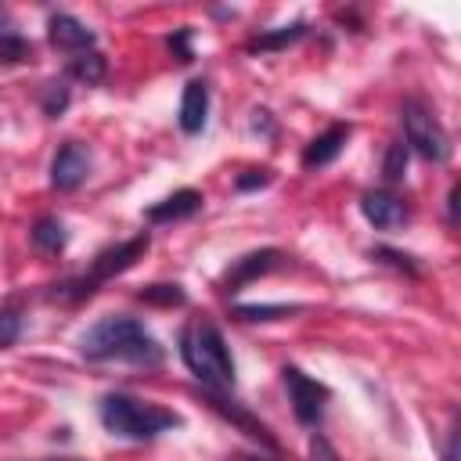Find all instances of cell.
Wrapping results in <instances>:
<instances>
[{
  "label": "cell",
  "instance_id": "5",
  "mask_svg": "<svg viewBox=\"0 0 461 461\" xmlns=\"http://www.w3.org/2000/svg\"><path fill=\"white\" fill-rule=\"evenodd\" d=\"M281 378H285V385H288L295 421H303V425H317L321 414H324V403H328V396H331L328 385L317 382V378H310V375H303V371L292 367V364L281 367Z\"/></svg>",
  "mask_w": 461,
  "mask_h": 461
},
{
  "label": "cell",
  "instance_id": "20",
  "mask_svg": "<svg viewBox=\"0 0 461 461\" xmlns=\"http://www.w3.org/2000/svg\"><path fill=\"white\" fill-rule=\"evenodd\" d=\"M29 58H32V43H29L25 36H18V32H4V36H0V61L22 65V61H29Z\"/></svg>",
  "mask_w": 461,
  "mask_h": 461
},
{
  "label": "cell",
  "instance_id": "12",
  "mask_svg": "<svg viewBox=\"0 0 461 461\" xmlns=\"http://www.w3.org/2000/svg\"><path fill=\"white\" fill-rule=\"evenodd\" d=\"M346 140H349V126H346V122L328 126L324 133H317V137L303 148V166H306V169H321V166L335 162V158L342 155Z\"/></svg>",
  "mask_w": 461,
  "mask_h": 461
},
{
  "label": "cell",
  "instance_id": "31",
  "mask_svg": "<svg viewBox=\"0 0 461 461\" xmlns=\"http://www.w3.org/2000/svg\"><path fill=\"white\" fill-rule=\"evenodd\" d=\"M50 461H79V457H50Z\"/></svg>",
  "mask_w": 461,
  "mask_h": 461
},
{
  "label": "cell",
  "instance_id": "4",
  "mask_svg": "<svg viewBox=\"0 0 461 461\" xmlns=\"http://www.w3.org/2000/svg\"><path fill=\"white\" fill-rule=\"evenodd\" d=\"M400 122H403V144L407 151H418L429 162H447L450 158V133L443 130V122L436 119L432 108H425L421 101H403L400 108Z\"/></svg>",
  "mask_w": 461,
  "mask_h": 461
},
{
  "label": "cell",
  "instance_id": "29",
  "mask_svg": "<svg viewBox=\"0 0 461 461\" xmlns=\"http://www.w3.org/2000/svg\"><path fill=\"white\" fill-rule=\"evenodd\" d=\"M4 32H14V29H11V11H7V7H0V36H4Z\"/></svg>",
  "mask_w": 461,
  "mask_h": 461
},
{
  "label": "cell",
  "instance_id": "8",
  "mask_svg": "<svg viewBox=\"0 0 461 461\" xmlns=\"http://www.w3.org/2000/svg\"><path fill=\"white\" fill-rule=\"evenodd\" d=\"M281 263H285V252H281V249H256V252H245V256H238V259L227 267V274H223L220 288L230 295V292H238V288L252 285L256 277L274 274Z\"/></svg>",
  "mask_w": 461,
  "mask_h": 461
},
{
  "label": "cell",
  "instance_id": "14",
  "mask_svg": "<svg viewBox=\"0 0 461 461\" xmlns=\"http://www.w3.org/2000/svg\"><path fill=\"white\" fill-rule=\"evenodd\" d=\"M209 403H212V411H220L223 418H230L245 436H252V439H259V443H267V447H277V443H274V436L267 432V425H263V421H256V418H252L249 411H241L238 403H227V400H223V396H216V393H209Z\"/></svg>",
  "mask_w": 461,
  "mask_h": 461
},
{
  "label": "cell",
  "instance_id": "10",
  "mask_svg": "<svg viewBox=\"0 0 461 461\" xmlns=\"http://www.w3.org/2000/svg\"><path fill=\"white\" fill-rule=\"evenodd\" d=\"M360 212H364V220H367L371 227H378V230H396V227H403V223L411 220L407 205H403L393 191H367V194L360 198Z\"/></svg>",
  "mask_w": 461,
  "mask_h": 461
},
{
  "label": "cell",
  "instance_id": "9",
  "mask_svg": "<svg viewBox=\"0 0 461 461\" xmlns=\"http://www.w3.org/2000/svg\"><path fill=\"white\" fill-rule=\"evenodd\" d=\"M47 40L65 50V54H83V50H94V29H86L76 14L68 11H54L47 18Z\"/></svg>",
  "mask_w": 461,
  "mask_h": 461
},
{
  "label": "cell",
  "instance_id": "6",
  "mask_svg": "<svg viewBox=\"0 0 461 461\" xmlns=\"http://www.w3.org/2000/svg\"><path fill=\"white\" fill-rule=\"evenodd\" d=\"M148 245H151V234L144 230V234H137V238H130V241H119V245L101 249V252L94 256L90 270H86L90 285L97 288V285H104V281H112V277H119V274H126V270H130V267L148 252Z\"/></svg>",
  "mask_w": 461,
  "mask_h": 461
},
{
  "label": "cell",
  "instance_id": "16",
  "mask_svg": "<svg viewBox=\"0 0 461 461\" xmlns=\"http://www.w3.org/2000/svg\"><path fill=\"white\" fill-rule=\"evenodd\" d=\"M104 72H108V61L101 50H83V54H72V61H68V76L86 86L104 83Z\"/></svg>",
  "mask_w": 461,
  "mask_h": 461
},
{
  "label": "cell",
  "instance_id": "30",
  "mask_svg": "<svg viewBox=\"0 0 461 461\" xmlns=\"http://www.w3.org/2000/svg\"><path fill=\"white\" fill-rule=\"evenodd\" d=\"M227 461H267V457H256V454H230Z\"/></svg>",
  "mask_w": 461,
  "mask_h": 461
},
{
  "label": "cell",
  "instance_id": "2",
  "mask_svg": "<svg viewBox=\"0 0 461 461\" xmlns=\"http://www.w3.org/2000/svg\"><path fill=\"white\" fill-rule=\"evenodd\" d=\"M180 360L187 364V371L209 393L234 389V360H230V349H227V342H223L216 324H209V321L184 324V331H180Z\"/></svg>",
  "mask_w": 461,
  "mask_h": 461
},
{
  "label": "cell",
  "instance_id": "17",
  "mask_svg": "<svg viewBox=\"0 0 461 461\" xmlns=\"http://www.w3.org/2000/svg\"><path fill=\"white\" fill-rule=\"evenodd\" d=\"M306 29H310L306 22H292V25H281L274 32H259V36L249 40V50H285V47L299 43L306 36Z\"/></svg>",
  "mask_w": 461,
  "mask_h": 461
},
{
  "label": "cell",
  "instance_id": "23",
  "mask_svg": "<svg viewBox=\"0 0 461 461\" xmlns=\"http://www.w3.org/2000/svg\"><path fill=\"white\" fill-rule=\"evenodd\" d=\"M292 310H295V306H281V303H274V306L263 303V306H259V303H256V306H234V317H238V321H277V317H288Z\"/></svg>",
  "mask_w": 461,
  "mask_h": 461
},
{
  "label": "cell",
  "instance_id": "22",
  "mask_svg": "<svg viewBox=\"0 0 461 461\" xmlns=\"http://www.w3.org/2000/svg\"><path fill=\"white\" fill-rule=\"evenodd\" d=\"M22 324H25V317H22V310L14 303L11 306H0V349H7V346L18 342Z\"/></svg>",
  "mask_w": 461,
  "mask_h": 461
},
{
  "label": "cell",
  "instance_id": "24",
  "mask_svg": "<svg viewBox=\"0 0 461 461\" xmlns=\"http://www.w3.org/2000/svg\"><path fill=\"white\" fill-rule=\"evenodd\" d=\"M371 256H375L378 263H389V267H396V270L418 274V263H414V256H407V252H396V249H385V245H378V249H371Z\"/></svg>",
  "mask_w": 461,
  "mask_h": 461
},
{
  "label": "cell",
  "instance_id": "18",
  "mask_svg": "<svg viewBox=\"0 0 461 461\" xmlns=\"http://www.w3.org/2000/svg\"><path fill=\"white\" fill-rule=\"evenodd\" d=\"M137 299H140V303H151V306H184V303H187L184 288H180V285H166V281L140 288Z\"/></svg>",
  "mask_w": 461,
  "mask_h": 461
},
{
  "label": "cell",
  "instance_id": "21",
  "mask_svg": "<svg viewBox=\"0 0 461 461\" xmlns=\"http://www.w3.org/2000/svg\"><path fill=\"white\" fill-rule=\"evenodd\" d=\"M40 104H43V112H47L50 119H58V115L68 108V83H65V79H50V83L43 86Z\"/></svg>",
  "mask_w": 461,
  "mask_h": 461
},
{
  "label": "cell",
  "instance_id": "26",
  "mask_svg": "<svg viewBox=\"0 0 461 461\" xmlns=\"http://www.w3.org/2000/svg\"><path fill=\"white\" fill-rule=\"evenodd\" d=\"M187 43H191V29H187V25H184V29L176 32V36H169V47L176 50V58H180V61H191V58H194Z\"/></svg>",
  "mask_w": 461,
  "mask_h": 461
},
{
  "label": "cell",
  "instance_id": "15",
  "mask_svg": "<svg viewBox=\"0 0 461 461\" xmlns=\"http://www.w3.org/2000/svg\"><path fill=\"white\" fill-rule=\"evenodd\" d=\"M29 234H32V245L40 252H47V256H58L68 245V230H65V223L58 216H40Z\"/></svg>",
  "mask_w": 461,
  "mask_h": 461
},
{
  "label": "cell",
  "instance_id": "1",
  "mask_svg": "<svg viewBox=\"0 0 461 461\" xmlns=\"http://www.w3.org/2000/svg\"><path fill=\"white\" fill-rule=\"evenodd\" d=\"M79 353L94 364L126 360V364H144V367H155L166 357L162 342L137 317H126V313H112V317H101L97 324H90L79 339Z\"/></svg>",
  "mask_w": 461,
  "mask_h": 461
},
{
  "label": "cell",
  "instance_id": "7",
  "mask_svg": "<svg viewBox=\"0 0 461 461\" xmlns=\"http://www.w3.org/2000/svg\"><path fill=\"white\" fill-rule=\"evenodd\" d=\"M90 169H94L90 148L79 144V140H65V144L54 151V158H50V184H54L58 191H76V187L90 176Z\"/></svg>",
  "mask_w": 461,
  "mask_h": 461
},
{
  "label": "cell",
  "instance_id": "25",
  "mask_svg": "<svg viewBox=\"0 0 461 461\" xmlns=\"http://www.w3.org/2000/svg\"><path fill=\"white\" fill-rule=\"evenodd\" d=\"M274 180L270 169H249L245 176H238V191H256V187H267Z\"/></svg>",
  "mask_w": 461,
  "mask_h": 461
},
{
  "label": "cell",
  "instance_id": "27",
  "mask_svg": "<svg viewBox=\"0 0 461 461\" xmlns=\"http://www.w3.org/2000/svg\"><path fill=\"white\" fill-rule=\"evenodd\" d=\"M443 461H457V425L447 429V443H443Z\"/></svg>",
  "mask_w": 461,
  "mask_h": 461
},
{
  "label": "cell",
  "instance_id": "13",
  "mask_svg": "<svg viewBox=\"0 0 461 461\" xmlns=\"http://www.w3.org/2000/svg\"><path fill=\"white\" fill-rule=\"evenodd\" d=\"M205 119H209V83L205 79H191L184 86V94H180V115H176V122H180L184 133H202Z\"/></svg>",
  "mask_w": 461,
  "mask_h": 461
},
{
  "label": "cell",
  "instance_id": "11",
  "mask_svg": "<svg viewBox=\"0 0 461 461\" xmlns=\"http://www.w3.org/2000/svg\"><path fill=\"white\" fill-rule=\"evenodd\" d=\"M202 191H194V187H180V191H173V194H166L162 202H155V205H148L144 209V220L148 223H173V220H187V216H194L198 209H202Z\"/></svg>",
  "mask_w": 461,
  "mask_h": 461
},
{
  "label": "cell",
  "instance_id": "3",
  "mask_svg": "<svg viewBox=\"0 0 461 461\" xmlns=\"http://www.w3.org/2000/svg\"><path fill=\"white\" fill-rule=\"evenodd\" d=\"M101 425L112 432V436H122V439H155L169 429H180L184 418L176 411H166V407H155V403H144L130 393H108L101 396Z\"/></svg>",
  "mask_w": 461,
  "mask_h": 461
},
{
  "label": "cell",
  "instance_id": "19",
  "mask_svg": "<svg viewBox=\"0 0 461 461\" xmlns=\"http://www.w3.org/2000/svg\"><path fill=\"white\" fill-rule=\"evenodd\" d=\"M407 158H411L407 144H403V140H393V144L385 148V158H382V176H385L389 184L403 180V173H407Z\"/></svg>",
  "mask_w": 461,
  "mask_h": 461
},
{
  "label": "cell",
  "instance_id": "28",
  "mask_svg": "<svg viewBox=\"0 0 461 461\" xmlns=\"http://www.w3.org/2000/svg\"><path fill=\"white\" fill-rule=\"evenodd\" d=\"M447 220H450V227L457 223V184H450V191H447Z\"/></svg>",
  "mask_w": 461,
  "mask_h": 461
}]
</instances>
